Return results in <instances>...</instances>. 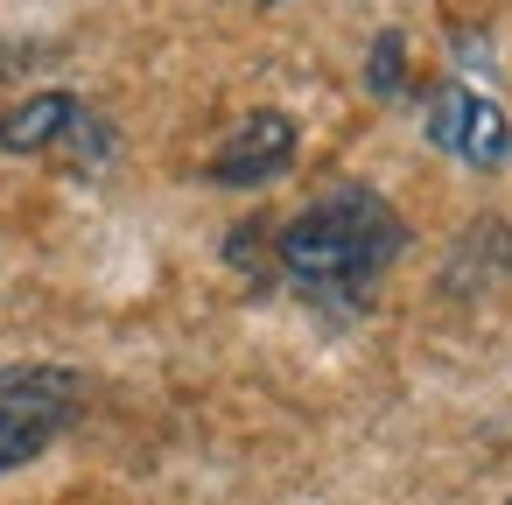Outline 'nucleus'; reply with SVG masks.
Returning <instances> with one entry per match:
<instances>
[{"label": "nucleus", "instance_id": "nucleus-3", "mask_svg": "<svg viewBox=\"0 0 512 505\" xmlns=\"http://www.w3.org/2000/svg\"><path fill=\"white\" fill-rule=\"evenodd\" d=\"M428 141L442 155L470 162V169H505L512 162V120H505V106L484 99V92H470V85H456V78L435 85V99H428Z\"/></svg>", "mask_w": 512, "mask_h": 505}, {"label": "nucleus", "instance_id": "nucleus-6", "mask_svg": "<svg viewBox=\"0 0 512 505\" xmlns=\"http://www.w3.org/2000/svg\"><path fill=\"white\" fill-rule=\"evenodd\" d=\"M365 85H372L379 99H400V85H407V36H400V29H379V36H372Z\"/></svg>", "mask_w": 512, "mask_h": 505}, {"label": "nucleus", "instance_id": "nucleus-2", "mask_svg": "<svg viewBox=\"0 0 512 505\" xmlns=\"http://www.w3.org/2000/svg\"><path fill=\"white\" fill-rule=\"evenodd\" d=\"M85 379L71 365H0V470L36 463L78 414Z\"/></svg>", "mask_w": 512, "mask_h": 505}, {"label": "nucleus", "instance_id": "nucleus-1", "mask_svg": "<svg viewBox=\"0 0 512 505\" xmlns=\"http://www.w3.org/2000/svg\"><path fill=\"white\" fill-rule=\"evenodd\" d=\"M407 253V225L400 211L365 190V183H344V190H323L309 211H295L274 239V267L316 295V302H365V288Z\"/></svg>", "mask_w": 512, "mask_h": 505}, {"label": "nucleus", "instance_id": "nucleus-7", "mask_svg": "<svg viewBox=\"0 0 512 505\" xmlns=\"http://www.w3.org/2000/svg\"><path fill=\"white\" fill-rule=\"evenodd\" d=\"M64 155H71V162H106V155H113V127L92 120V113H78L71 134H64Z\"/></svg>", "mask_w": 512, "mask_h": 505}, {"label": "nucleus", "instance_id": "nucleus-4", "mask_svg": "<svg viewBox=\"0 0 512 505\" xmlns=\"http://www.w3.org/2000/svg\"><path fill=\"white\" fill-rule=\"evenodd\" d=\"M288 162H295V120H288V113H246V120L218 141L211 183H225V190H260V183H274Z\"/></svg>", "mask_w": 512, "mask_h": 505}, {"label": "nucleus", "instance_id": "nucleus-5", "mask_svg": "<svg viewBox=\"0 0 512 505\" xmlns=\"http://www.w3.org/2000/svg\"><path fill=\"white\" fill-rule=\"evenodd\" d=\"M78 113H85V106H78L71 92H36V99H22V106H8V113H0V155L64 148V134H71Z\"/></svg>", "mask_w": 512, "mask_h": 505}]
</instances>
